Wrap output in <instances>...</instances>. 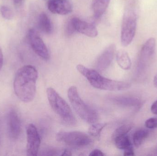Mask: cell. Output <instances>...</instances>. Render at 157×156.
I'll list each match as a JSON object with an SVG mask.
<instances>
[{
	"mask_svg": "<svg viewBox=\"0 0 157 156\" xmlns=\"http://www.w3.org/2000/svg\"><path fill=\"white\" fill-rule=\"evenodd\" d=\"M38 75L37 71L30 65L24 66L17 72L14 79V91L23 102L29 103L34 100Z\"/></svg>",
	"mask_w": 157,
	"mask_h": 156,
	"instance_id": "obj_1",
	"label": "cell"
},
{
	"mask_svg": "<svg viewBox=\"0 0 157 156\" xmlns=\"http://www.w3.org/2000/svg\"><path fill=\"white\" fill-rule=\"evenodd\" d=\"M76 69L88 81L90 85L98 89L117 91L130 89L131 84L125 82L113 80L101 76L98 71L79 64Z\"/></svg>",
	"mask_w": 157,
	"mask_h": 156,
	"instance_id": "obj_2",
	"label": "cell"
},
{
	"mask_svg": "<svg viewBox=\"0 0 157 156\" xmlns=\"http://www.w3.org/2000/svg\"><path fill=\"white\" fill-rule=\"evenodd\" d=\"M47 93L51 107L62 121L71 125L75 124L76 119L71 108L58 92L53 88H48L47 90Z\"/></svg>",
	"mask_w": 157,
	"mask_h": 156,
	"instance_id": "obj_3",
	"label": "cell"
},
{
	"mask_svg": "<svg viewBox=\"0 0 157 156\" xmlns=\"http://www.w3.org/2000/svg\"><path fill=\"white\" fill-rule=\"evenodd\" d=\"M68 96L74 110L82 120L90 124L97 122L98 114L81 99L76 87L71 86L69 88Z\"/></svg>",
	"mask_w": 157,
	"mask_h": 156,
	"instance_id": "obj_4",
	"label": "cell"
},
{
	"mask_svg": "<svg viewBox=\"0 0 157 156\" xmlns=\"http://www.w3.org/2000/svg\"><path fill=\"white\" fill-rule=\"evenodd\" d=\"M138 15L133 6L125 9L123 16L121 29V42L123 46L131 44L136 33Z\"/></svg>",
	"mask_w": 157,
	"mask_h": 156,
	"instance_id": "obj_5",
	"label": "cell"
},
{
	"mask_svg": "<svg viewBox=\"0 0 157 156\" xmlns=\"http://www.w3.org/2000/svg\"><path fill=\"white\" fill-rule=\"evenodd\" d=\"M56 139L59 142L75 148H83L92 143V140L88 135L78 131L59 132Z\"/></svg>",
	"mask_w": 157,
	"mask_h": 156,
	"instance_id": "obj_6",
	"label": "cell"
},
{
	"mask_svg": "<svg viewBox=\"0 0 157 156\" xmlns=\"http://www.w3.org/2000/svg\"><path fill=\"white\" fill-rule=\"evenodd\" d=\"M26 153L28 156L37 155L40 145V138L37 129L30 124L26 128Z\"/></svg>",
	"mask_w": 157,
	"mask_h": 156,
	"instance_id": "obj_7",
	"label": "cell"
},
{
	"mask_svg": "<svg viewBox=\"0 0 157 156\" xmlns=\"http://www.w3.org/2000/svg\"><path fill=\"white\" fill-rule=\"evenodd\" d=\"M28 38L30 45L35 53L44 60H48L50 58L49 53L37 32L33 29L29 31Z\"/></svg>",
	"mask_w": 157,
	"mask_h": 156,
	"instance_id": "obj_8",
	"label": "cell"
},
{
	"mask_svg": "<svg viewBox=\"0 0 157 156\" xmlns=\"http://www.w3.org/2000/svg\"><path fill=\"white\" fill-rule=\"evenodd\" d=\"M156 46V41L154 38H150L143 45L138 60L139 68H143L149 62L155 54Z\"/></svg>",
	"mask_w": 157,
	"mask_h": 156,
	"instance_id": "obj_9",
	"label": "cell"
},
{
	"mask_svg": "<svg viewBox=\"0 0 157 156\" xmlns=\"http://www.w3.org/2000/svg\"><path fill=\"white\" fill-rule=\"evenodd\" d=\"M116 52V46L114 44L107 47L98 58L96 63L98 71L101 72L107 69L111 64Z\"/></svg>",
	"mask_w": 157,
	"mask_h": 156,
	"instance_id": "obj_10",
	"label": "cell"
},
{
	"mask_svg": "<svg viewBox=\"0 0 157 156\" xmlns=\"http://www.w3.org/2000/svg\"><path fill=\"white\" fill-rule=\"evenodd\" d=\"M71 20L76 32L89 37H96L98 36V29L93 23L86 22L76 17H72Z\"/></svg>",
	"mask_w": 157,
	"mask_h": 156,
	"instance_id": "obj_11",
	"label": "cell"
},
{
	"mask_svg": "<svg viewBox=\"0 0 157 156\" xmlns=\"http://www.w3.org/2000/svg\"><path fill=\"white\" fill-rule=\"evenodd\" d=\"M48 10L57 14L67 15L72 11V5L70 0H48Z\"/></svg>",
	"mask_w": 157,
	"mask_h": 156,
	"instance_id": "obj_12",
	"label": "cell"
},
{
	"mask_svg": "<svg viewBox=\"0 0 157 156\" xmlns=\"http://www.w3.org/2000/svg\"><path fill=\"white\" fill-rule=\"evenodd\" d=\"M9 132L12 138H17L21 132V122L17 114L14 111L10 112L8 117Z\"/></svg>",
	"mask_w": 157,
	"mask_h": 156,
	"instance_id": "obj_13",
	"label": "cell"
},
{
	"mask_svg": "<svg viewBox=\"0 0 157 156\" xmlns=\"http://www.w3.org/2000/svg\"><path fill=\"white\" fill-rule=\"evenodd\" d=\"M110 0H93L92 8L94 17L99 18L107 10Z\"/></svg>",
	"mask_w": 157,
	"mask_h": 156,
	"instance_id": "obj_14",
	"label": "cell"
},
{
	"mask_svg": "<svg viewBox=\"0 0 157 156\" xmlns=\"http://www.w3.org/2000/svg\"><path fill=\"white\" fill-rule=\"evenodd\" d=\"M116 60L120 67L124 70L130 69L132 61L128 53L123 49H120L116 53Z\"/></svg>",
	"mask_w": 157,
	"mask_h": 156,
	"instance_id": "obj_15",
	"label": "cell"
},
{
	"mask_svg": "<svg viewBox=\"0 0 157 156\" xmlns=\"http://www.w3.org/2000/svg\"><path fill=\"white\" fill-rule=\"evenodd\" d=\"M40 29L45 34H50L52 32V25L51 21L47 14L44 13L40 14L38 21Z\"/></svg>",
	"mask_w": 157,
	"mask_h": 156,
	"instance_id": "obj_16",
	"label": "cell"
},
{
	"mask_svg": "<svg viewBox=\"0 0 157 156\" xmlns=\"http://www.w3.org/2000/svg\"><path fill=\"white\" fill-rule=\"evenodd\" d=\"M149 135V132L146 129L136 131L133 136V142L136 147H140Z\"/></svg>",
	"mask_w": 157,
	"mask_h": 156,
	"instance_id": "obj_17",
	"label": "cell"
},
{
	"mask_svg": "<svg viewBox=\"0 0 157 156\" xmlns=\"http://www.w3.org/2000/svg\"><path fill=\"white\" fill-rule=\"evenodd\" d=\"M113 140L116 147L121 150H125L132 146L130 138L127 135L115 137Z\"/></svg>",
	"mask_w": 157,
	"mask_h": 156,
	"instance_id": "obj_18",
	"label": "cell"
},
{
	"mask_svg": "<svg viewBox=\"0 0 157 156\" xmlns=\"http://www.w3.org/2000/svg\"><path fill=\"white\" fill-rule=\"evenodd\" d=\"M107 124L94 123L91 124L88 129V133L94 137H99L102 130L107 126Z\"/></svg>",
	"mask_w": 157,
	"mask_h": 156,
	"instance_id": "obj_19",
	"label": "cell"
},
{
	"mask_svg": "<svg viewBox=\"0 0 157 156\" xmlns=\"http://www.w3.org/2000/svg\"><path fill=\"white\" fill-rule=\"evenodd\" d=\"M113 100L115 102L125 106H136L140 103L139 100L134 98H117Z\"/></svg>",
	"mask_w": 157,
	"mask_h": 156,
	"instance_id": "obj_20",
	"label": "cell"
},
{
	"mask_svg": "<svg viewBox=\"0 0 157 156\" xmlns=\"http://www.w3.org/2000/svg\"><path fill=\"white\" fill-rule=\"evenodd\" d=\"M132 126L130 124L124 125L118 127L113 132L112 136L113 139L121 136L127 135V133L132 130Z\"/></svg>",
	"mask_w": 157,
	"mask_h": 156,
	"instance_id": "obj_21",
	"label": "cell"
},
{
	"mask_svg": "<svg viewBox=\"0 0 157 156\" xmlns=\"http://www.w3.org/2000/svg\"><path fill=\"white\" fill-rule=\"evenodd\" d=\"M1 14L3 17L7 20L12 19L13 17V13L11 9L6 5L1 6L0 8Z\"/></svg>",
	"mask_w": 157,
	"mask_h": 156,
	"instance_id": "obj_22",
	"label": "cell"
},
{
	"mask_svg": "<svg viewBox=\"0 0 157 156\" xmlns=\"http://www.w3.org/2000/svg\"><path fill=\"white\" fill-rule=\"evenodd\" d=\"M75 31V29L72 23L71 19H70L69 21L67 22V24L66 25L65 29V34L67 36L70 37L72 35L74 34Z\"/></svg>",
	"mask_w": 157,
	"mask_h": 156,
	"instance_id": "obj_23",
	"label": "cell"
},
{
	"mask_svg": "<svg viewBox=\"0 0 157 156\" xmlns=\"http://www.w3.org/2000/svg\"><path fill=\"white\" fill-rule=\"evenodd\" d=\"M145 125L148 129H155L157 128V118H149L146 121Z\"/></svg>",
	"mask_w": 157,
	"mask_h": 156,
	"instance_id": "obj_24",
	"label": "cell"
},
{
	"mask_svg": "<svg viewBox=\"0 0 157 156\" xmlns=\"http://www.w3.org/2000/svg\"><path fill=\"white\" fill-rule=\"evenodd\" d=\"M124 156H134V152L133 148L132 146L128 147V148L124 150Z\"/></svg>",
	"mask_w": 157,
	"mask_h": 156,
	"instance_id": "obj_25",
	"label": "cell"
},
{
	"mask_svg": "<svg viewBox=\"0 0 157 156\" xmlns=\"http://www.w3.org/2000/svg\"><path fill=\"white\" fill-rule=\"evenodd\" d=\"M105 155L99 149H96L93 150L90 154V156H103Z\"/></svg>",
	"mask_w": 157,
	"mask_h": 156,
	"instance_id": "obj_26",
	"label": "cell"
},
{
	"mask_svg": "<svg viewBox=\"0 0 157 156\" xmlns=\"http://www.w3.org/2000/svg\"><path fill=\"white\" fill-rule=\"evenodd\" d=\"M151 111L153 114L157 115V100L154 102L151 106Z\"/></svg>",
	"mask_w": 157,
	"mask_h": 156,
	"instance_id": "obj_27",
	"label": "cell"
},
{
	"mask_svg": "<svg viewBox=\"0 0 157 156\" xmlns=\"http://www.w3.org/2000/svg\"><path fill=\"white\" fill-rule=\"evenodd\" d=\"M3 62V56L2 49L0 47V71L2 67Z\"/></svg>",
	"mask_w": 157,
	"mask_h": 156,
	"instance_id": "obj_28",
	"label": "cell"
},
{
	"mask_svg": "<svg viewBox=\"0 0 157 156\" xmlns=\"http://www.w3.org/2000/svg\"><path fill=\"white\" fill-rule=\"evenodd\" d=\"M61 156H71L72 155L71 153L69 151V150H64L63 152L62 153Z\"/></svg>",
	"mask_w": 157,
	"mask_h": 156,
	"instance_id": "obj_29",
	"label": "cell"
},
{
	"mask_svg": "<svg viewBox=\"0 0 157 156\" xmlns=\"http://www.w3.org/2000/svg\"><path fill=\"white\" fill-rule=\"evenodd\" d=\"M154 84L156 87H157V74L154 78Z\"/></svg>",
	"mask_w": 157,
	"mask_h": 156,
	"instance_id": "obj_30",
	"label": "cell"
},
{
	"mask_svg": "<svg viewBox=\"0 0 157 156\" xmlns=\"http://www.w3.org/2000/svg\"><path fill=\"white\" fill-rule=\"evenodd\" d=\"M13 1L16 4H19L21 3L24 0H13Z\"/></svg>",
	"mask_w": 157,
	"mask_h": 156,
	"instance_id": "obj_31",
	"label": "cell"
},
{
	"mask_svg": "<svg viewBox=\"0 0 157 156\" xmlns=\"http://www.w3.org/2000/svg\"></svg>",
	"mask_w": 157,
	"mask_h": 156,
	"instance_id": "obj_32",
	"label": "cell"
},
{
	"mask_svg": "<svg viewBox=\"0 0 157 156\" xmlns=\"http://www.w3.org/2000/svg\"><path fill=\"white\" fill-rule=\"evenodd\" d=\"M45 1H46V0H45Z\"/></svg>",
	"mask_w": 157,
	"mask_h": 156,
	"instance_id": "obj_33",
	"label": "cell"
}]
</instances>
